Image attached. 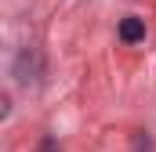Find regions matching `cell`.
Masks as SVG:
<instances>
[{"label":"cell","mask_w":156,"mask_h":152,"mask_svg":"<svg viewBox=\"0 0 156 152\" xmlns=\"http://www.w3.org/2000/svg\"><path fill=\"white\" fill-rule=\"evenodd\" d=\"M145 36V22L142 18H123L120 22V40H127V43H134V40Z\"/></svg>","instance_id":"cell-1"},{"label":"cell","mask_w":156,"mask_h":152,"mask_svg":"<svg viewBox=\"0 0 156 152\" xmlns=\"http://www.w3.org/2000/svg\"><path fill=\"white\" fill-rule=\"evenodd\" d=\"M40 152H55V141H51V138H44V145H40Z\"/></svg>","instance_id":"cell-2"}]
</instances>
